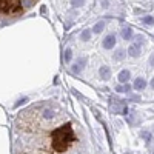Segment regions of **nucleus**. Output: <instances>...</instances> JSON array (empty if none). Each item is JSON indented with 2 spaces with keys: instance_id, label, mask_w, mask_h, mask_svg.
<instances>
[{
  "instance_id": "obj_1",
  "label": "nucleus",
  "mask_w": 154,
  "mask_h": 154,
  "mask_svg": "<svg viewBox=\"0 0 154 154\" xmlns=\"http://www.w3.org/2000/svg\"><path fill=\"white\" fill-rule=\"evenodd\" d=\"M57 105H35L16 122V154H88V143Z\"/></svg>"
},
{
  "instance_id": "obj_2",
  "label": "nucleus",
  "mask_w": 154,
  "mask_h": 154,
  "mask_svg": "<svg viewBox=\"0 0 154 154\" xmlns=\"http://www.w3.org/2000/svg\"><path fill=\"white\" fill-rule=\"evenodd\" d=\"M114 45H116V35H114V34L106 35L105 40H103V43H102V46H103L105 49H111V48H114Z\"/></svg>"
},
{
  "instance_id": "obj_3",
  "label": "nucleus",
  "mask_w": 154,
  "mask_h": 154,
  "mask_svg": "<svg viewBox=\"0 0 154 154\" xmlns=\"http://www.w3.org/2000/svg\"><path fill=\"white\" fill-rule=\"evenodd\" d=\"M85 63H86V59H79V60H77V63H75V65L72 66V72H80L82 71V68L85 66Z\"/></svg>"
},
{
  "instance_id": "obj_4",
  "label": "nucleus",
  "mask_w": 154,
  "mask_h": 154,
  "mask_svg": "<svg viewBox=\"0 0 154 154\" xmlns=\"http://www.w3.org/2000/svg\"><path fill=\"white\" fill-rule=\"evenodd\" d=\"M99 72H100V77H102L103 80H108V79H109V75H111V71H109L108 66H102Z\"/></svg>"
},
{
  "instance_id": "obj_5",
  "label": "nucleus",
  "mask_w": 154,
  "mask_h": 154,
  "mask_svg": "<svg viewBox=\"0 0 154 154\" xmlns=\"http://www.w3.org/2000/svg\"><path fill=\"white\" fill-rule=\"evenodd\" d=\"M145 86H146L145 79H142V77L136 79V82H134V89H145Z\"/></svg>"
},
{
  "instance_id": "obj_6",
  "label": "nucleus",
  "mask_w": 154,
  "mask_h": 154,
  "mask_svg": "<svg viewBox=\"0 0 154 154\" xmlns=\"http://www.w3.org/2000/svg\"><path fill=\"white\" fill-rule=\"evenodd\" d=\"M128 53H130V56H131V57H137V56H139V53H140L139 45H137V43H136V45H131V46H130V49H128Z\"/></svg>"
},
{
  "instance_id": "obj_7",
  "label": "nucleus",
  "mask_w": 154,
  "mask_h": 154,
  "mask_svg": "<svg viewBox=\"0 0 154 154\" xmlns=\"http://www.w3.org/2000/svg\"><path fill=\"white\" fill-rule=\"evenodd\" d=\"M128 79H130V72H128L126 69L120 71V74H119V82H120V83H125Z\"/></svg>"
},
{
  "instance_id": "obj_8",
  "label": "nucleus",
  "mask_w": 154,
  "mask_h": 154,
  "mask_svg": "<svg viewBox=\"0 0 154 154\" xmlns=\"http://www.w3.org/2000/svg\"><path fill=\"white\" fill-rule=\"evenodd\" d=\"M131 35H133V29H131V28H125V29L122 31V37L125 38V40H130Z\"/></svg>"
},
{
  "instance_id": "obj_9",
  "label": "nucleus",
  "mask_w": 154,
  "mask_h": 154,
  "mask_svg": "<svg viewBox=\"0 0 154 154\" xmlns=\"http://www.w3.org/2000/svg\"><path fill=\"white\" fill-rule=\"evenodd\" d=\"M103 28H105V22H97L93 28V32H100Z\"/></svg>"
},
{
  "instance_id": "obj_10",
  "label": "nucleus",
  "mask_w": 154,
  "mask_h": 154,
  "mask_svg": "<svg viewBox=\"0 0 154 154\" xmlns=\"http://www.w3.org/2000/svg\"><path fill=\"white\" fill-rule=\"evenodd\" d=\"M80 38H82L83 42L89 40V38H91V31H89V29H85V31H83V32L80 34Z\"/></svg>"
},
{
  "instance_id": "obj_11",
  "label": "nucleus",
  "mask_w": 154,
  "mask_h": 154,
  "mask_svg": "<svg viewBox=\"0 0 154 154\" xmlns=\"http://www.w3.org/2000/svg\"><path fill=\"white\" fill-rule=\"evenodd\" d=\"M85 3V0H71V5L74 6V8H79V6H82Z\"/></svg>"
},
{
  "instance_id": "obj_12",
  "label": "nucleus",
  "mask_w": 154,
  "mask_h": 154,
  "mask_svg": "<svg viewBox=\"0 0 154 154\" xmlns=\"http://www.w3.org/2000/svg\"><path fill=\"white\" fill-rule=\"evenodd\" d=\"M71 59H72V51L66 49L65 51V62H71Z\"/></svg>"
},
{
  "instance_id": "obj_13",
  "label": "nucleus",
  "mask_w": 154,
  "mask_h": 154,
  "mask_svg": "<svg viewBox=\"0 0 154 154\" xmlns=\"http://www.w3.org/2000/svg\"><path fill=\"white\" fill-rule=\"evenodd\" d=\"M143 22H145V23H148V25H152V17H145V19H143Z\"/></svg>"
},
{
  "instance_id": "obj_14",
  "label": "nucleus",
  "mask_w": 154,
  "mask_h": 154,
  "mask_svg": "<svg viewBox=\"0 0 154 154\" xmlns=\"http://www.w3.org/2000/svg\"><path fill=\"white\" fill-rule=\"evenodd\" d=\"M102 6H103V8H108V0H103V3H102Z\"/></svg>"
},
{
  "instance_id": "obj_15",
  "label": "nucleus",
  "mask_w": 154,
  "mask_h": 154,
  "mask_svg": "<svg viewBox=\"0 0 154 154\" xmlns=\"http://www.w3.org/2000/svg\"><path fill=\"white\" fill-rule=\"evenodd\" d=\"M122 53H123V51H120V53L117 54V59H122V57H123V54H122Z\"/></svg>"
}]
</instances>
